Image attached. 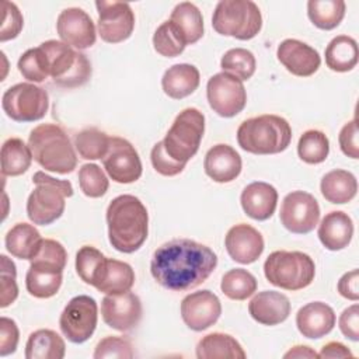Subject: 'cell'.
<instances>
[{
	"label": "cell",
	"mask_w": 359,
	"mask_h": 359,
	"mask_svg": "<svg viewBox=\"0 0 359 359\" xmlns=\"http://www.w3.org/2000/svg\"><path fill=\"white\" fill-rule=\"evenodd\" d=\"M217 266V255L208 245L189 238L161 244L150 261L154 280L172 292L189 290L205 282Z\"/></svg>",
	"instance_id": "1"
},
{
	"label": "cell",
	"mask_w": 359,
	"mask_h": 359,
	"mask_svg": "<svg viewBox=\"0 0 359 359\" xmlns=\"http://www.w3.org/2000/svg\"><path fill=\"white\" fill-rule=\"evenodd\" d=\"M34 160L45 170L69 174L77 165L74 147L66 132L55 123H41L28 136Z\"/></svg>",
	"instance_id": "3"
},
{
	"label": "cell",
	"mask_w": 359,
	"mask_h": 359,
	"mask_svg": "<svg viewBox=\"0 0 359 359\" xmlns=\"http://www.w3.org/2000/svg\"><path fill=\"white\" fill-rule=\"evenodd\" d=\"M358 283H359V272H358V269H352V271L344 273L341 276V279L338 280V285H337L338 293L348 300L356 302L359 299Z\"/></svg>",
	"instance_id": "53"
},
{
	"label": "cell",
	"mask_w": 359,
	"mask_h": 359,
	"mask_svg": "<svg viewBox=\"0 0 359 359\" xmlns=\"http://www.w3.org/2000/svg\"><path fill=\"white\" fill-rule=\"evenodd\" d=\"M220 289L231 300H245L257 290V279L247 269L234 268L223 275Z\"/></svg>",
	"instance_id": "39"
},
{
	"label": "cell",
	"mask_w": 359,
	"mask_h": 359,
	"mask_svg": "<svg viewBox=\"0 0 359 359\" xmlns=\"http://www.w3.org/2000/svg\"><path fill=\"white\" fill-rule=\"evenodd\" d=\"M213 29L224 36L248 41L262 28V15L251 0H222L212 15Z\"/></svg>",
	"instance_id": "7"
},
{
	"label": "cell",
	"mask_w": 359,
	"mask_h": 359,
	"mask_svg": "<svg viewBox=\"0 0 359 359\" xmlns=\"http://www.w3.org/2000/svg\"><path fill=\"white\" fill-rule=\"evenodd\" d=\"M220 67L224 73L233 74L241 81L248 80L255 73L257 62L251 50L244 48L229 49L220 60Z\"/></svg>",
	"instance_id": "41"
},
{
	"label": "cell",
	"mask_w": 359,
	"mask_h": 359,
	"mask_svg": "<svg viewBox=\"0 0 359 359\" xmlns=\"http://www.w3.org/2000/svg\"><path fill=\"white\" fill-rule=\"evenodd\" d=\"M290 300L276 290L257 293L248 303L250 316L262 325H278L290 314Z\"/></svg>",
	"instance_id": "22"
},
{
	"label": "cell",
	"mask_w": 359,
	"mask_h": 359,
	"mask_svg": "<svg viewBox=\"0 0 359 359\" xmlns=\"http://www.w3.org/2000/svg\"><path fill=\"white\" fill-rule=\"evenodd\" d=\"M42 240L43 238L35 226L28 223H17L7 231L4 243L7 251L13 257L31 261L36 255Z\"/></svg>",
	"instance_id": "27"
},
{
	"label": "cell",
	"mask_w": 359,
	"mask_h": 359,
	"mask_svg": "<svg viewBox=\"0 0 359 359\" xmlns=\"http://www.w3.org/2000/svg\"><path fill=\"white\" fill-rule=\"evenodd\" d=\"M205 132V115L196 108L182 109L163 139L170 157L187 164L199 150Z\"/></svg>",
	"instance_id": "9"
},
{
	"label": "cell",
	"mask_w": 359,
	"mask_h": 359,
	"mask_svg": "<svg viewBox=\"0 0 359 359\" xmlns=\"http://www.w3.org/2000/svg\"><path fill=\"white\" fill-rule=\"evenodd\" d=\"M107 224L111 245L119 252L132 254L147 238V209L135 195H119L107 208Z\"/></svg>",
	"instance_id": "2"
},
{
	"label": "cell",
	"mask_w": 359,
	"mask_h": 359,
	"mask_svg": "<svg viewBox=\"0 0 359 359\" xmlns=\"http://www.w3.org/2000/svg\"><path fill=\"white\" fill-rule=\"evenodd\" d=\"M353 236V222L348 213L332 210L327 213L318 226V238L330 251H339L349 245Z\"/></svg>",
	"instance_id": "25"
},
{
	"label": "cell",
	"mask_w": 359,
	"mask_h": 359,
	"mask_svg": "<svg viewBox=\"0 0 359 359\" xmlns=\"http://www.w3.org/2000/svg\"><path fill=\"white\" fill-rule=\"evenodd\" d=\"M20 339V331L14 320L8 317L0 318V356L15 352Z\"/></svg>",
	"instance_id": "50"
},
{
	"label": "cell",
	"mask_w": 359,
	"mask_h": 359,
	"mask_svg": "<svg viewBox=\"0 0 359 359\" xmlns=\"http://www.w3.org/2000/svg\"><path fill=\"white\" fill-rule=\"evenodd\" d=\"M17 67L22 77L32 83H42L49 77L48 57L41 46L25 50L20 56Z\"/></svg>",
	"instance_id": "43"
},
{
	"label": "cell",
	"mask_w": 359,
	"mask_h": 359,
	"mask_svg": "<svg viewBox=\"0 0 359 359\" xmlns=\"http://www.w3.org/2000/svg\"><path fill=\"white\" fill-rule=\"evenodd\" d=\"M135 285V271L128 262L118 261L114 258H107L105 266L95 285L98 292L105 294L123 293L132 289Z\"/></svg>",
	"instance_id": "30"
},
{
	"label": "cell",
	"mask_w": 359,
	"mask_h": 359,
	"mask_svg": "<svg viewBox=\"0 0 359 359\" xmlns=\"http://www.w3.org/2000/svg\"><path fill=\"white\" fill-rule=\"evenodd\" d=\"M318 358H353V353L344 344L332 341L321 348Z\"/></svg>",
	"instance_id": "54"
},
{
	"label": "cell",
	"mask_w": 359,
	"mask_h": 359,
	"mask_svg": "<svg viewBox=\"0 0 359 359\" xmlns=\"http://www.w3.org/2000/svg\"><path fill=\"white\" fill-rule=\"evenodd\" d=\"M224 245L230 258L238 264L255 262L265 247L262 234L247 223H238L229 229Z\"/></svg>",
	"instance_id": "19"
},
{
	"label": "cell",
	"mask_w": 359,
	"mask_h": 359,
	"mask_svg": "<svg viewBox=\"0 0 359 359\" xmlns=\"http://www.w3.org/2000/svg\"><path fill=\"white\" fill-rule=\"evenodd\" d=\"M93 356L95 359H105V358L132 359L135 356V352H133V346L128 338L109 335V337L102 338L97 344Z\"/></svg>",
	"instance_id": "46"
},
{
	"label": "cell",
	"mask_w": 359,
	"mask_h": 359,
	"mask_svg": "<svg viewBox=\"0 0 359 359\" xmlns=\"http://www.w3.org/2000/svg\"><path fill=\"white\" fill-rule=\"evenodd\" d=\"M3 7V20L0 29V41L6 42L18 36L22 29L24 18L15 3L4 0L1 3Z\"/></svg>",
	"instance_id": "48"
},
{
	"label": "cell",
	"mask_w": 359,
	"mask_h": 359,
	"mask_svg": "<svg viewBox=\"0 0 359 359\" xmlns=\"http://www.w3.org/2000/svg\"><path fill=\"white\" fill-rule=\"evenodd\" d=\"M240 202L244 213L251 219L258 222L268 220L275 213L278 191L268 182L255 181L243 189Z\"/></svg>",
	"instance_id": "24"
},
{
	"label": "cell",
	"mask_w": 359,
	"mask_h": 359,
	"mask_svg": "<svg viewBox=\"0 0 359 359\" xmlns=\"http://www.w3.org/2000/svg\"><path fill=\"white\" fill-rule=\"evenodd\" d=\"M199 81L201 74L194 65L178 63L164 72L161 77V87L170 98L182 100L198 88Z\"/></svg>",
	"instance_id": "26"
},
{
	"label": "cell",
	"mask_w": 359,
	"mask_h": 359,
	"mask_svg": "<svg viewBox=\"0 0 359 359\" xmlns=\"http://www.w3.org/2000/svg\"><path fill=\"white\" fill-rule=\"evenodd\" d=\"M170 21L182 35L187 45L198 42L203 36V17L201 10L191 1L178 3L171 11Z\"/></svg>",
	"instance_id": "33"
},
{
	"label": "cell",
	"mask_w": 359,
	"mask_h": 359,
	"mask_svg": "<svg viewBox=\"0 0 359 359\" xmlns=\"http://www.w3.org/2000/svg\"><path fill=\"white\" fill-rule=\"evenodd\" d=\"M358 121L353 118L346 122L338 136L339 147L342 153L351 158H359V143H358Z\"/></svg>",
	"instance_id": "51"
},
{
	"label": "cell",
	"mask_w": 359,
	"mask_h": 359,
	"mask_svg": "<svg viewBox=\"0 0 359 359\" xmlns=\"http://www.w3.org/2000/svg\"><path fill=\"white\" fill-rule=\"evenodd\" d=\"M6 115L15 122L42 119L49 108V95L45 88L32 83H18L7 88L1 98Z\"/></svg>",
	"instance_id": "10"
},
{
	"label": "cell",
	"mask_w": 359,
	"mask_h": 359,
	"mask_svg": "<svg viewBox=\"0 0 359 359\" xmlns=\"http://www.w3.org/2000/svg\"><path fill=\"white\" fill-rule=\"evenodd\" d=\"M320 189L328 202L342 205L351 202L356 196L358 181L351 171L337 168L321 178Z\"/></svg>",
	"instance_id": "28"
},
{
	"label": "cell",
	"mask_w": 359,
	"mask_h": 359,
	"mask_svg": "<svg viewBox=\"0 0 359 359\" xmlns=\"http://www.w3.org/2000/svg\"><path fill=\"white\" fill-rule=\"evenodd\" d=\"M330 153V140L327 135L317 129L306 130L297 143V154L307 164H320L325 161Z\"/></svg>",
	"instance_id": "40"
},
{
	"label": "cell",
	"mask_w": 359,
	"mask_h": 359,
	"mask_svg": "<svg viewBox=\"0 0 359 359\" xmlns=\"http://www.w3.org/2000/svg\"><path fill=\"white\" fill-rule=\"evenodd\" d=\"M109 137L97 128H86L74 136V147L84 160L104 158L109 147Z\"/></svg>",
	"instance_id": "37"
},
{
	"label": "cell",
	"mask_w": 359,
	"mask_h": 359,
	"mask_svg": "<svg viewBox=\"0 0 359 359\" xmlns=\"http://www.w3.org/2000/svg\"><path fill=\"white\" fill-rule=\"evenodd\" d=\"M98 321L97 302L87 294H79L65 306L59 327L63 335L73 344H83L93 337Z\"/></svg>",
	"instance_id": "11"
},
{
	"label": "cell",
	"mask_w": 359,
	"mask_h": 359,
	"mask_svg": "<svg viewBox=\"0 0 359 359\" xmlns=\"http://www.w3.org/2000/svg\"><path fill=\"white\" fill-rule=\"evenodd\" d=\"M276 56L289 73L299 77L313 76L321 65V57L314 48L293 38L279 43Z\"/></svg>",
	"instance_id": "20"
},
{
	"label": "cell",
	"mask_w": 359,
	"mask_h": 359,
	"mask_svg": "<svg viewBox=\"0 0 359 359\" xmlns=\"http://www.w3.org/2000/svg\"><path fill=\"white\" fill-rule=\"evenodd\" d=\"M98 11L97 29L102 41L119 43L126 41L135 28V14L132 7L123 1H95Z\"/></svg>",
	"instance_id": "14"
},
{
	"label": "cell",
	"mask_w": 359,
	"mask_h": 359,
	"mask_svg": "<svg viewBox=\"0 0 359 359\" xmlns=\"http://www.w3.org/2000/svg\"><path fill=\"white\" fill-rule=\"evenodd\" d=\"M243 161L240 154L229 144H215L205 156L203 168L215 182H231L241 172Z\"/></svg>",
	"instance_id": "23"
},
{
	"label": "cell",
	"mask_w": 359,
	"mask_h": 359,
	"mask_svg": "<svg viewBox=\"0 0 359 359\" xmlns=\"http://www.w3.org/2000/svg\"><path fill=\"white\" fill-rule=\"evenodd\" d=\"M109 178L119 184H130L142 177V161L133 144L119 136L109 137V147L102 158Z\"/></svg>",
	"instance_id": "15"
},
{
	"label": "cell",
	"mask_w": 359,
	"mask_h": 359,
	"mask_svg": "<svg viewBox=\"0 0 359 359\" xmlns=\"http://www.w3.org/2000/svg\"><path fill=\"white\" fill-rule=\"evenodd\" d=\"M1 175L17 177L24 174L32 161V151L18 137L7 139L1 146Z\"/></svg>",
	"instance_id": "34"
},
{
	"label": "cell",
	"mask_w": 359,
	"mask_h": 359,
	"mask_svg": "<svg viewBox=\"0 0 359 359\" xmlns=\"http://www.w3.org/2000/svg\"><path fill=\"white\" fill-rule=\"evenodd\" d=\"M107 257L100 250L93 245H83L76 254V272L84 283L95 287Z\"/></svg>",
	"instance_id": "38"
},
{
	"label": "cell",
	"mask_w": 359,
	"mask_h": 359,
	"mask_svg": "<svg viewBox=\"0 0 359 359\" xmlns=\"http://www.w3.org/2000/svg\"><path fill=\"white\" fill-rule=\"evenodd\" d=\"M67 262L65 247L52 238H43L36 255L31 259V265L48 271L63 272Z\"/></svg>",
	"instance_id": "44"
},
{
	"label": "cell",
	"mask_w": 359,
	"mask_h": 359,
	"mask_svg": "<svg viewBox=\"0 0 359 359\" xmlns=\"http://www.w3.org/2000/svg\"><path fill=\"white\" fill-rule=\"evenodd\" d=\"M346 4L342 0H309L307 15L320 29L337 28L345 17Z\"/></svg>",
	"instance_id": "35"
},
{
	"label": "cell",
	"mask_w": 359,
	"mask_h": 359,
	"mask_svg": "<svg viewBox=\"0 0 359 359\" xmlns=\"http://www.w3.org/2000/svg\"><path fill=\"white\" fill-rule=\"evenodd\" d=\"M318 219L320 205L311 194L306 191H292L283 198L279 220L290 233L307 234L314 230Z\"/></svg>",
	"instance_id": "13"
},
{
	"label": "cell",
	"mask_w": 359,
	"mask_h": 359,
	"mask_svg": "<svg viewBox=\"0 0 359 359\" xmlns=\"http://www.w3.org/2000/svg\"><path fill=\"white\" fill-rule=\"evenodd\" d=\"M1 269H0V280H1V297H0V306L4 309L14 303V300L18 296V287H17V271L14 262L7 255H0Z\"/></svg>",
	"instance_id": "47"
},
{
	"label": "cell",
	"mask_w": 359,
	"mask_h": 359,
	"mask_svg": "<svg viewBox=\"0 0 359 359\" xmlns=\"http://www.w3.org/2000/svg\"><path fill=\"white\" fill-rule=\"evenodd\" d=\"M245 356L240 342L223 332L208 334L196 345V358L199 359H244Z\"/></svg>",
	"instance_id": "31"
},
{
	"label": "cell",
	"mask_w": 359,
	"mask_h": 359,
	"mask_svg": "<svg viewBox=\"0 0 359 359\" xmlns=\"http://www.w3.org/2000/svg\"><path fill=\"white\" fill-rule=\"evenodd\" d=\"M222 314L219 297L205 289L187 294L181 302V317L192 331H203L212 327Z\"/></svg>",
	"instance_id": "17"
},
{
	"label": "cell",
	"mask_w": 359,
	"mask_h": 359,
	"mask_svg": "<svg viewBox=\"0 0 359 359\" xmlns=\"http://www.w3.org/2000/svg\"><path fill=\"white\" fill-rule=\"evenodd\" d=\"M292 140L289 122L278 115L265 114L241 122L237 129L238 146L252 154H276Z\"/></svg>",
	"instance_id": "4"
},
{
	"label": "cell",
	"mask_w": 359,
	"mask_h": 359,
	"mask_svg": "<svg viewBox=\"0 0 359 359\" xmlns=\"http://www.w3.org/2000/svg\"><path fill=\"white\" fill-rule=\"evenodd\" d=\"M358 42L348 35H338L325 48V65L332 72H351L358 65Z\"/></svg>",
	"instance_id": "32"
},
{
	"label": "cell",
	"mask_w": 359,
	"mask_h": 359,
	"mask_svg": "<svg viewBox=\"0 0 359 359\" xmlns=\"http://www.w3.org/2000/svg\"><path fill=\"white\" fill-rule=\"evenodd\" d=\"M150 160H151L153 168L164 177H174L185 168L184 163H178L167 154V151L164 149V144H163V140L157 142L153 146L151 153H150Z\"/></svg>",
	"instance_id": "49"
},
{
	"label": "cell",
	"mask_w": 359,
	"mask_h": 359,
	"mask_svg": "<svg viewBox=\"0 0 359 359\" xmlns=\"http://www.w3.org/2000/svg\"><path fill=\"white\" fill-rule=\"evenodd\" d=\"M335 313L323 302H311L299 309L296 325L299 332L310 339H320L330 334L335 325Z\"/></svg>",
	"instance_id": "21"
},
{
	"label": "cell",
	"mask_w": 359,
	"mask_h": 359,
	"mask_svg": "<svg viewBox=\"0 0 359 359\" xmlns=\"http://www.w3.org/2000/svg\"><path fill=\"white\" fill-rule=\"evenodd\" d=\"M56 31L62 42L76 49L91 48L97 39L93 18L79 7H69L60 11L56 20Z\"/></svg>",
	"instance_id": "18"
},
{
	"label": "cell",
	"mask_w": 359,
	"mask_h": 359,
	"mask_svg": "<svg viewBox=\"0 0 359 359\" xmlns=\"http://www.w3.org/2000/svg\"><path fill=\"white\" fill-rule=\"evenodd\" d=\"M283 358H318V353L311 349L310 346H306V345H296L293 348H290L285 355Z\"/></svg>",
	"instance_id": "55"
},
{
	"label": "cell",
	"mask_w": 359,
	"mask_h": 359,
	"mask_svg": "<svg viewBox=\"0 0 359 359\" xmlns=\"http://www.w3.org/2000/svg\"><path fill=\"white\" fill-rule=\"evenodd\" d=\"M62 273L29 265L25 275V287L36 299H49L59 292L63 280Z\"/></svg>",
	"instance_id": "36"
},
{
	"label": "cell",
	"mask_w": 359,
	"mask_h": 359,
	"mask_svg": "<svg viewBox=\"0 0 359 359\" xmlns=\"http://www.w3.org/2000/svg\"><path fill=\"white\" fill-rule=\"evenodd\" d=\"M79 185L86 196L101 198L108 191L109 181L100 165L87 163L79 170Z\"/></svg>",
	"instance_id": "45"
},
{
	"label": "cell",
	"mask_w": 359,
	"mask_h": 359,
	"mask_svg": "<svg viewBox=\"0 0 359 359\" xmlns=\"http://www.w3.org/2000/svg\"><path fill=\"white\" fill-rule=\"evenodd\" d=\"M142 302L137 294L128 290L116 294H107L101 302L104 323L116 331L133 330L142 318Z\"/></svg>",
	"instance_id": "16"
},
{
	"label": "cell",
	"mask_w": 359,
	"mask_h": 359,
	"mask_svg": "<svg viewBox=\"0 0 359 359\" xmlns=\"http://www.w3.org/2000/svg\"><path fill=\"white\" fill-rule=\"evenodd\" d=\"M185 46L187 43L182 35L170 20L160 24L154 31L153 48L158 55L165 57H175L184 52Z\"/></svg>",
	"instance_id": "42"
},
{
	"label": "cell",
	"mask_w": 359,
	"mask_h": 359,
	"mask_svg": "<svg viewBox=\"0 0 359 359\" xmlns=\"http://www.w3.org/2000/svg\"><path fill=\"white\" fill-rule=\"evenodd\" d=\"M36 185L27 201V215L34 224L48 226L57 220L66 208V198L73 196V185L67 180L53 178L43 171L32 175Z\"/></svg>",
	"instance_id": "5"
},
{
	"label": "cell",
	"mask_w": 359,
	"mask_h": 359,
	"mask_svg": "<svg viewBox=\"0 0 359 359\" xmlns=\"http://www.w3.org/2000/svg\"><path fill=\"white\" fill-rule=\"evenodd\" d=\"M338 325L345 338L353 342L359 341V306L356 303L341 313Z\"/></svg>",
	"instance_id": "52"
},
{
	"label": "cell",
	"mask_w": 359,
	"mask_h": 359,
	"mask_svg": "<svg viewBox=\"0 0 359 359\" xmlns=\"http://www.w3.org/2000/svg\"><path fill=\"white\" fill-rule=\"evenodd\" d=\"M65 353L66 344L53 330H36L29 334L25 344L27 359H62Z\"/></svg>",
	"instance_id": "29"
},
{
	"label": "cell",
	"mask_w": 359,
	"mask_h": 359,
	"mask_svg": "<svg viewBox=\"0 0 359 359\" xmlns=\"http://www.w3.org/2000/svg\"><path fill=\"white\" fill-rule=\"evenodd\" d=\"M264 273L269 283L285 290H300L311 285L316 276L313 258L302 251H273L264 262Z\"/></svg>",
	"instance_id": "6"
},
{
	"label": "cell",
	"mask_w": 359,
	"mask_h": 359,
	"mask_svg": "<svg viewBox=\"0 0 359 359\" xmlns=\"http://www.w3.org/2000/svg\"><path fill=\"white\" fill-rule=\"evenodd\" d=\"M206 97L213 112L223 118L236 116L247 104V91L243 81L224 72L216 73L208 80Z\"/></svg>",
	"instance_id": "12"
},
{
	"label": "cell",
	"mask_w": 359,
	"mask_h": 359,
	"mask_svg": "<svg viewBox=\"0 0 359 359\" xmlns=\"http://www.w3.org/2000/svg\"><path fill=\"white\" fill-rule=\"evenodd\" d=\"M39 46L46 53L49 76L59 87H80L91 77V63L84 53L56 39L45 41Z\"/></svg>",
	"instance_id": "8"
}]
</instances>
